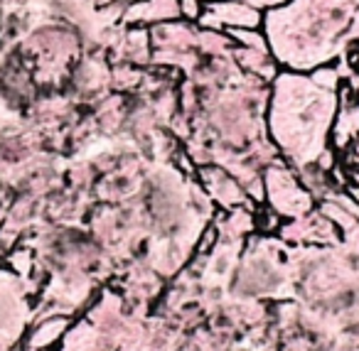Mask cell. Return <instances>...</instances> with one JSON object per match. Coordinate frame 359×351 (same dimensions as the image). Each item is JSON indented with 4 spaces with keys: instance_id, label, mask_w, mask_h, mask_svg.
I'll return each mask as SVG.
<instances>
[{
    "instance_id": "1",
    "label": "cell",
    "mask_w": 359,
    "mask_h": 351,
    "mask_svg": "<svg viewBox=\"0 0 359 351\" xmlns=\"http://www.w3.org/2000/svg\"><path fill=\"white\" fill-rule=\"evenodd\" d=\"M357 11L359 0H288L266 13L261 30L280 69L308 74L347 50Z\"/></svg>"
},
{
    "instance_id": "2",
    "label": "cell",
    "mask_w": 359,
    "mask_h": 351,
    "mask_svg": "<svg viewBox=\"0 0 359 351\" xmlns=\"http://www.w3.org/2000/svg\"><path fill=\"white\" fill-rule=\"evenodd\" d=\"M339 109V96L325 91L303 71L280 69L269 84L266 133L276 145L280 160L303 170L315 165L332 135V123Z\"/></svg>"
},
{
    "instance_id": "3",
    "label": "cell",
    "mask_w": 359,
    "mask_h": 351,
    "mask_svg": "<svg viewBox=\"0 0 359 351\" xmlns=\"http://www.w3.org/2000/svg\"><path fill=\"white\" fill-rule=\"evenodd\" d=\"M264 189H266V207H271L283 221L300 219L315 209V197L300 182L298 170L290 167L283 160H273L266 165L264 172Z\"/></svg>"
},
{
    "instance_id": "4",
    "label": "cell",
    "mask_w": 359,
    "mask_h": 351,
    "mask_svg": "<svg viewBox=\"0 0 359 351\" xmlns=\"http://www.w3.org/2000/svg\"><path fill=\"white\" fill-rule=\"evenodd\" d=\"M197 25L215 32H229L239 27L259 30L264 25V13L254 11L241 0H205Z\"/></svg>"
},
{
    "instance_id": "5",
    "label": "cell",
    "mask_w": 359,
    "mask_h": 351,
    "mask_svg": "<svg viewBox=\"0 0 359 351\" xmlns=\"http://www.w3.org/2000/svg\"><path fill=\"white\" fill-rule=\"evenodd\" d=\"M197 182L205 189V194L212 199V204H219L222 212H229V209L236 207H251L256 209L254 204L246 197V189L239 179L231 172H226L224 167L210 163V165H200L197 167Z\"/></svg>"
},
{
    "instance_id": "6",
    "label": "cell",
    "mask_w": 359,
    "mask_h": 351,
    "mask_svg": "<svg viewBox=\"0 0 359 351\" xmlns=\"http://www.w3.org/2000/svg\"><path fill=\"white\" fill-rule=\"evenodd\" d=\"M72 324H74V319L69 315H60V312L42 315L35 324H30L20 344L32 351H57Z\"/></svg>"
},
{
    "instance_id": "7",
    "label": "cell",
    "mask_w": 359,
    "mask_h": 351,
    "mask_svg": "<svg viewBox=\"0 0 359 351\" xmlns=\"http://www.w3.org/2000/svg\"><path fill=\"white\" fill-rule=\"evenodd\" d=\"M121 64L145 67L153 57V45H150V30L140 25H130L128 30H121V42L116 45ZM116 60V62H118Z\"/></svg>"
},
{
    "instance_id": "8",
    "label": "cell",
    "mask_w": 359,
    "mask_h": 351,
    "mask_svg": "<svg viewBox=\"0 0 359 351\" xmlns=\"http://www.w3.org/2000/svg\"><path fill=\"white\" fill-rule=\"evenodd\" d=\"M74 84L79 86L81 94H99L104 89V84H111V69L104 60L99 57H84V60L76 64L74 71Z\"/></svg>"
},
{
    "instance_id": "9",
    "label": "cell",
    "mask_w": 359,
    "mask_h": 351,
    "mask_svg": "<svg viewBox=\"0 0 359 351\" xmlns=\"http://www.w3.org/2000/svg\"><path fill=\"white\" fill-rule=\"evenodd\" d=\"M6 263H8V268H11L13 275H18L20 280H27V277L37 270V258L30 246H15L6 256Z\"/></svg>"
},
{
    "instance_id": "10",
    "label": "cell",
    "mask_w": 359,
    "mask_h": 351,
    "mask_svg": "<svg viewBox=\"0 0 359 351\" xmlns=\"http://www.w3.org/2000/svg\"><path fill=\"white\" fill-rule=\"evenodd\" d=\"M308 74H310V79H313L315 84L320 86V89L332 91V94H339V89H342V84H344L342 71H339V67L334 64V62H332V64L318 67V69L308 71Z\"/></svg>"
},
{
    "instance_id": "11",
    "label": "cell",
    "mask_w": 359,
    "mask_h": 351,
    "mask_svg": "<svg viewBox=\"0 0 359 351\" xmlns=\"http://www.w3.org/2000/svg\"><path fill=\"white\" fill-rule=\"evenodd\" d=\"M229 40L236 47H246V50H256V52H271L269 50V40H266L264 30H249V27H239V30H229L226 32Z\"/></svg>"
}]
</instances>
